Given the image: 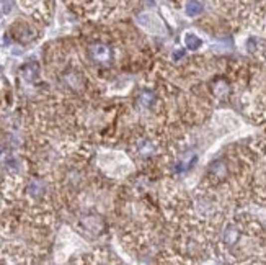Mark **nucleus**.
I'll use <instances>...</instances> for the list:
<instances>
[{"mask_svg": "<svg viewBox=\"0 0 266 265\" xmlns=\"http://www.w3.org/2000/svg\"><path fill=\"white\" fill-rule=\"evenodd\" d=\"M242 238H244V229H242V226L237 225V223H229V225L224 228L221 241L226 249L234 251L235 247H239V244L242 243Z\"/></svg>", "mask_w": 266, "mask_h": 265, "instance_id": "1", "label": "nucleus"}, {"mask_svg": "<svg viewBox=\"0 0 266 265\" xmlns=\"http://www.w3.org/2000/svg\"><path fill=\"white\" fill-rule=\"evenodd\" d=\"M88 54H90L93 62L102 64V66H108V64L113 62V49H111V46L105 44V43L90 44Z\"/></svg>", "mask_w": 266, "mask_h": 265, "instance_id": "2", "label": "nucleus"}, {"mask_svg": "<svg viewBox=\"0 0 266 265\" xmlns=\"http://www.w3.org/2000/svg\"><path fill=\"white\" fill-rule=\"evenodd\" d=\"M82 226L87 233H90L92 236H98L103 233L105 229V221L97 215H88L82 218Z\"/></svg>", "mask_w": 266, "mask_h": 265, "instance_id": "3", "label": "nucleus"}, {"mask_svg": "<svg viewBox=\"0 0 266 265\" xmlns=\"http://www.w3.org/2000/svg\"><path fill=\"white\" fill-rule=\"evenodd\" d=\"M44 192H46V184H44L43 180L33 179V180L28 184V193H29V197L41 198V197L44 195Z\"/></svg>", "mask_w": 266, "mask_h": 265, "instance_id": "4", "label": "nucleus"}, {"mask_svg": "<svg viewBox=\"0 0 266 265\" xmlns=\"http://www.w3.org/2000/svg\"><path fill=\"white\" fill-rule=\"evenodd\" d=\"M64 82H66L67 87L74 88V90L84 85V79H82V75L79 72H75V70H69V72L64 74Z\"/></svg>", "mask_w": 266, "mask_h": 265, "instance_id": "5", "label": "nucleus"}, {"mask_svg": "<svg viewBox=\"0 0 266 265\" xmlns=\"http://www.w3.org/2000/svg\"><path fill=\"white\" fill-rule=\"evenodd\" d=\"M212 90H214V93L219 98H226L229 95V92H230V85H229V82L226 79L217 77L214 80V84H212Z\"/></svg>", "mask_w": 266, "mask_h": 265, "instance_id": "6", "label": "nucleus"}, {"mask_svg": "<svg viewBox=\"0 0 266 265\" xmlns=\"http://www.w3.org/2000/svg\"><path fill=\"white\" fill-rule=\"evenodd\" d=\"M38 72H39V69H38V64L36 62H26L25 66L21 67L23 77H25L28 82H34V80H36Z\"/></svg>", "mask_w": 266, "mask_h": 265, "instance_id": "7", "label": "nucleus"}, {"mask_svg": "<svg viewBox=\"0 0 266 265\" xmlns=\"http://www.w3.org/2000/svg\"><path fill=\"white\" fill-rule=\"evenodd\" d=\"M203 3L199 2V0H190V2L186 3V15L191 16V18H194V16H198L203 13Z\"/></svg>", "mask_w": 266, "mask_h": 265, "instance_id": "8", "label": "nucleus"}, {"mask_svg": "<svg viewBox=\"0 0 266 265\" xmlns=\"http://www.w3.org/2000/svg\"><path fill=\"white\" fill-rule=\"evenodd\" d=\"M201 44H203V41H201V38L196 36V34H193V33H186L185 34V46L188 49L196 51V49L201 48Z\"/></svg>", "mask_w": 266, "mask_h": 265, "instance_id": "9", "label": "nucleus"}, {"mask_svg": "<svg viewBox=\"0 0 266 265\" xmlns=\"http://www.w3.org/2000/svg\"><path fill=\"white\" fill-rule=\"evenodd\" d=\"M153 154H155V147H153V144L150 143V141H142V143L139 144V156L140 157H152Z\"/></svg>", "mask_w": 266, "mask_h": 265, "instance_id": "10", "label": "nucleus"}, {"mask_svg": "<svg viewBox=\"0 0 266 265\" xmlns=\"http://www.w3.org/2000/svg\"><path fill=\"white\" fill-rule=\"evenodd\" d=\"M139 102L145 108L152 107L153 102H155V93L150 92V90H142V92L139 93Z\"/></svg>", "mask_w": 266, "mask_h": 265, "instance_id": "11", "label": "nucleus"}, {"mask_svg": "<svg viewBox=\"0 0 266 265\" xmlns=\"http://www.w3.org/2000/svg\"><path fill=\"white\" fill-rule=\"evenodd\" d=\"M175 57H183V52H175Z\"/></svg>", "mask_w": 266, "mask_h": 265, "instance_id": "12", "label": "nucleus"}, {"mask_svg": "<svg viewBox=\"0 0 266 265\" xmlns=\"http://www.w3.org/2000/svg\"><path fill=\"white\" fill-rule=\"evenodd\" d=\"M265 26H266V16H265Z\"/></svg>", "mask_w": 266, "mask_h": 265, "instance_id": "13", "label": "nucleus"}]
</instances>
